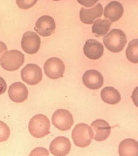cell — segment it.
Here are the masks:
<instances>
[{
	"mask_svg": "<svg viewBox=\"0 0 138 156\" xmlns=\"http://www.w3.org/2000/svg\"><path fill=\"white\" fill-rule=\"evenodd\" d=\"M104 44L106 48L113 53L121 51L127 44V37L123 31L120 29H112L104 36Z\"/></svg>",
	"mask_w": 138,
	"mask_h": 156,
	"instance_id": "6da1fadb",
	"label": "cell"
},
{
	"mask_svg": "<svg viewBox=\"0 0 138 156\" xmlns=\"http://www.w3.org/2000/svg\"><path fill=\"white\" fill-rule=\"evenodd\" d=\"M25 58L20 51L13 50L7 51L0 58V64L5 70L13 72L18 70L24 64Z\"/></svg>",
	"mask_w": 138,
	"mask_h": 156,
	"instance_id": "7a4b0ae2",
	"label": "cell"
},
{
	"mask_svg": "<svg viewBox=\"0 0 138 156\" xmlns=\"http://www.w3.org/2000/svg\"><path fill=\"white\" fill-rule=\"evenodd\" d=\"M51 123L45 115L38 114L33 117L28 125L30 134L35 138H41L50 133Z\"/></svg>",
	"mask_w": 138,
	"mask_h": 156,
	"instance_id": "3957f363",
	"label": "cell"
},
{
	"mask_svg": "<svg viewBox=\"0 0 138 156\" xmlns=\"http://www.w3.org/2000/svg\"><path fill=\"white\" fill-rule=\"evenodd\" d=\"M72 139L74 144L80 148H85L90 145L93 139L91 127L86 123L76 125L72 131Z\"/></svg>",
	"mask_w": 138,
	"mask_h": 156,
	"instance_id": "277c9868",
	"label": "cell"
},
{
	"mask_svg": "<svg viewBox=\"0 0 138 156\" xmlns=\"http://www.w3.org/2000/svg\"><path fill=\"white\" fill-rule=\"evenodd\" d=\"M46 75L52 79L62 78L65 71V66L62 60L58 58L48 59L44 66Z\"/></svg>",
	"mask_w": 138,
	"mask_h": 156,
	"instance_id": "5b68a950",
	"label": "cell"
},
{
	"mask_svg": "<svg viewBox=\"0 0 138 156\" xmlns=\"http://www.w3.org/2000/svg\"><path fill=\"white\" fill-rule=\"evenodd\" d=\"M53 125L59 130L66 131L71 129L74 121L72 115L64 109L57 110L52 117Z\"/></svg>",
	"mask_w": 138,
	"mask_h": 156,
	"instance_id": "8992f818",
	"label": "cell"
},
{
	"mask_svg": "<svg viewBox=\"0 0 138 156\" xmlns=\"http://www.w3.org/2000/svg\"><path fill=\"white\" fill-rule=\"evenodd\" d=\"M21 78L24 82L29 85H36L43 78L41 69L36 64H28L21 70Z\"/></svg>",
	"mask_w": 138,
	"mask_h": 156,
	"instance_id": "52a82bcc",
	"label": "cell"
},
{
	"mask_svg": "<svg viewBox=\"0 0 138 156\" xmlns=\"http://www.w3.org/2000/svg\"><path fill=\"white\" fill-rule=\"evenodd\" d=\"M56 28L54 19L48 15L39 18L35 23V31L40 35L47 37L53 34Z\"/></svg>",
	"mask_w": 138,
	"mask_h": 156,
	"instance_id": "ba28073f",
	"label": "cell"
},
{
	"mask_svg": "<svg viewBox=\"0 0 138 156\" xmlns=\"http://www.w3.org/2000/svg\"><path fill=\"white\" fill-rule=\"evenodd\" d=\"M40 38L35 33L28 31L24 34L21 41V46L27 53L30 55L36 53L40 48Z\"/></svg>",
	"mask_w": 138,
	"mask_h": 156,
	"instance_id": "9c48e42d",
	"label": "cell"
},
{
	"mask_svg": "<svg viewBox=\"0 0 138 156\" xmlns=\"http://www.w3.org/2000/svg\"><path fill=\"white\" fill-rule=\"evenodd\" d=\"M93 138L97 142H102L108 138L110 134L111 128L104 120L97 119L91 123Z\"/></svg>",
	"mask_w": 138,
	"mask_h": 156,
	"instance_id": "30bf717a",
	"label": "cell"
},
{
	"mask_svg": "<svg viewBox=\"0 0 138 156\" xmlns=\"http://www.w3.org/2000/svg\"><path fill=\"white\" fill-rule=\"evenodd\" d=\"M83 49L85 55L92 60L100 59L104 54V45L96 39L87 40Z\"/></svg>",
	"mask_w": 138,
	"mask_h": 156,
	"instance_id": "8fae6325",
	"label": "cell"
},
{
	"mask_svg": "<svg viewBox=\"0 0 138 156\" xmlns=\"http://www.w3.org/2000/svg\"><path fill=\"white\" fill-rule=\"evenodd\" d=\"M8 96L14 102L21 103L27 100L28 96V91L27 87L21 82L12 83L8 88Z\"/></svg>",
	"mask_w": 138,
	"mask_h": 156,
	"instance_id": "7c38bea8",
	"label": "cell"
},
{
	"mask_svg": "<svg viewBox=\"0 0 138 156\" xmlns=\"http://www.w3.org/2000/svg\"><path fill=\"white\" fill-rule=\"evenodd\" d=\"M82 82L87 88L96 90L103 86L104 79L99 72L96 70H90L84 73L82 76Z\"/></svg>",
	"mask_w": 138,
	"mask_h": 156,
	"instance_id": "4fadbf2b",
	"label": "cell"
},
{
	"mask_svg": "<svg viewBox=\"0 0 138 156\" xmlns=\"http://www.w3.org/2000/svg\"><path fill=\"white\" fill-rule=\"evenodd\" d=\"M49 150L54 156H66L71 150V143L65 137H58L51 143Z\"/></svg>",
	"mask_w": 138,
	"mask_h": 156,
	"instance_id": "5bb4252c",
	"label": "cell"
},
{
	"mask_svg": "<svg viewBox=\"0 0 138 156\" xmlns=\"http://www.w3.org/2000/svg\"><path fill=\"white\" fill-rule=\"evenodd\" d=\"M103 11V6L99 2L95 7L90 9L82 8L79 13L80 20L84 24H91L95 20L102 16Z\"/></svg>",
	"mask_w": 138,
	"mask_h": 156,
	"instance_id": "9a60e30c",
	"label": "cell"
},
{
	"mask_svg": "<svg viewBox=\"0 0 138 156\" xmlns=\"http://www.w3.org/2000/svg\"><path fill=\"white\" fill-rule=\"evenodd\" d=\"M124 8L121 3L113 1L110 2L104 8V16L112 23L118 21L123 16Z\"/></svg>",
	"mask_w": 138,
	"mask_h": 156,
	"instance_id": "2e32d148",
	"label": "cell"
},
{
	"mask_svg": "<svg viewBox=\"0 0 138 156\" xmlns=\"http://www.w3.org/2000/svg\"><path fill=\"white\" fill-rule=\"evenodd\" d=\"M120 156H138V142L132 139L123 140L119 146Z\"/></svg>",
	"mask_w": 138,
	"mask_h": 156,
	"instance_id": "e0dca14e",
	"label": "cell"
},
{
	"mask_svg": "<svg viewBox=\"0 0 138 156\" xmlns=\"http://www.w3.org/2000/svg\"><path fill=\"white\" fill-rule=\"evenodd\" d=\"M101 98L104 102L115 105L119 103L121 101L120 92L113 87H106L101 91Z\"/></svg>",
	"mask_w": 138,
	"mask_h": 156,
	"instance_id": "ac0fdd59",
	"label": "cell"
},
{
	"mask_svg": "<svg viewBox=\"0 0 138 156\" xmlns=\"http://www.w3.org/2000/svg\"><path fill=\"white\" fill-rule=\"evenodd\" d=\"M111 23L107 20H96L92 27V32L96 37H101L107 34L109 32Z\"/></svg>",
	"mask_w": 138,
	"mask_h": 156,
	"instance_id": "d6986e66",
	"label": "cell"
},
{
	"mask_svg": "<svg viewBox=\"0 0 138 156\" xmlns=\"http://www.w3.org/2000/svg\"><path fill=\"white\" fill-rule=\"evenodd\" d=\"M126 57L129 61L134 64L138 62V39L131 41L127 48L126 52Z\"/></svg>",
	"mask_w": 138,
	"mask_h": 156,
	"instance_id": "ffe728a7",
	"label": "cell"
},
{
	"mask_svg": "<svg viewBox=\"0 0 138 156\" xmlns=\"http://www.w3.org/2000/svg\"><path fill=\"white\" fill-rule=\"evenodd\" d=\"M10 135L9 127L4 122L0 121V142H4L8 140Z\"/></svg>",
	"mask_w": 138,
	"mask_h": 156,
	"instance_id": "44dd1931",
	"label": "cell"
},
{
	"mask_svg": "<svg viewBox=\"0 0 138 156\" xmlns=\"http://www.w3.org/2000/svg\"><path fill=\"white\" fill-rule=\"evenodd\" d=\"M37 2V1H17L16 3L18 6L22 9H28L31 7L35 3Z\"/></svg>",
	"mask_w": 138,
	"mask_h": 156,
	"instance_id": "7402d4cb",
	"label": "cell"
},
{
	"mask_svg": "<svg viewBox=\"0 0 138 156\" xmlns=\"http://www.w3.org/2000/svg\"><path fill=\"white\" fill-rule=\"evenodd\" d=\"M7 90V84L4 79L0 77V95L4 93Z\"/></svg>",
	"mask_w": 138,
	"mask_h": 156,
	"instance_id": "603a6c76",
	"label": "cell"
},
{
	"mask_svg": "<svg viewBox=\"0 0 138 156\" xmlns=\"http://www.w3.org/2000/svg\"><path fill=\"white\" fill-rule=\"evenodd\" d=\"M78 2L83 5H84L86 7H90V6H92L96 2H97V1H82L80 2L79 0L78 1Z\"/></svg>",
	"mask_w": 138,
	"mask_h": 156,
	"instance_id": "cb8c5ba5",
	"label": "cell"
},
{
	"mask_svg": "<svg viewBox=\"0 0 138 156\" xmlns=\"http://www.w3.org/2000/svg\"><path fill=\"white\" fill-rule=\"evenodd\" d=\"M7 50V47L6 45L3 42L0 41V55L2 52H4V51H6Z\"/></svg>",
	"mask_w": 138,
	"mask_h": 156,
	"instance_id": "d4e9b609",
	"label": "cell"
}]
</instances>
